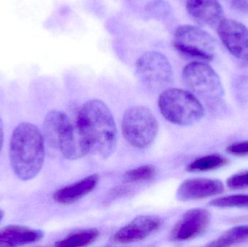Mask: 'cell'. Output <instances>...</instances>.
<instances>
[{
    "mask_svg": "<svg viewBox=\"0 0 248 247\" xmlns=\"http://www.w3.org/2000/svg\"><path fill=\"white\" fill-rule=\"evenodd\" d=\"M77 123L90 152L105 159L113 155L117 145V128L111 111L103 101L91 100L84 103Z\"/></svg>",
    "mask_w": 248,
    "mask_h": 247,
    "instance_id": "1",
    "label": "cell"
},
{
    "mask_svg": "<svg viewBox=\"0 0 248 247\" xmlns=\"http://www.w3.org/2000/svg\"><path fill=\"white\" fill-rule=\"evenodd\" d=\"M9 155L17 178L29 181L36 177L45 158V139L39 128L30 123L19 124L12 135Z\"/></svg>",
    "mask_w": 248,
    "mask_h": 247,
    "instance_id": "2",
    "label": "cell"
},
{
    "mask_svg": "<svg viewBox=\"0 0 248 247\" xmlns=\"http://www.w3.org/2000/svg\"><path fill=\"white\" fill-rule=\"evenodd\" d=\"M44 131L47 143L59 150L66 159H80L90 152L77 121L73 123L63 112H49L44 122Z\"/></svg>",
    "mask_w": 248,
    "mask_h": 247,
    "instance_id": "3",
    "label": "cell"
},
{
    "mask_svg": "<svg viewBox=\"0 0 248 247\" xmlns=\"http://www.w3.org/2000/svg\"><path fill=\"white\" fill-rule=\"evenodd\" d=\"M162 116L170 123L189 126L204 116V107L192 92L181 88H169L162 91L158 100Z\"/></svg>",
    "mask_w": 248,
    "mask_h": 247,
    "instance_id": "4",
    "label": "cell"
},
{
    "mask_svg": "<svg viewBox=\"0 0 248 247\" xmlns=\"http://www.w3.org/2000/svg\"><path fill=\"white\" fill-rule=\"evenodd\" d=\"M182 78L190 92L214 107L222 103L224 90L214 68L204 62L193 61L182 71Z\"/></svg>",
    "mask_w": 248,
    "mask_h": 247,
    "instance_id": "5",
    "label": "cell"
},
{
    "mask_svg": "<svg viewBox=\"0 0 248 247\" xmlns=\"http://www.w3.org/2000/svg\"><path fill=\"white\" fill-rule=\"evenodd\" d=\"M122 128L124 138L131 146L145 149L156 139L159 125L151 110L143 106H134L124 113Z\"/></svg>",
    "mask_w": 248,
    "mask_h": 247,
    "instance_id": "6",
    "label": "cell"
},
{
    "mask_svg": "<svg viewBox=\"0 0 248 247\" xmlns=\"http://www.w3.org/2000/svg\"><path fill=\"white\" fill-rule=\"evenodd\" d=\"M173 46L185 58L205 62L214 59L217 43L205 30L192 25H182L175 30Z\"/></svg>",
    "mask_w": 248,
    "mask_h": 247,
    "instance_id": "7",
    "label": "cell"
},
{
    "mask_svg": "<svg viewBox=\"0 0 248 247\" xmlns=\"http://www.w3.org/2000/svg\"><path fill=\"white\" fill-rule=\"evenodd\" d=\"M135 69L140 83L153 92H162L173 84L171 64L167 57L161 52H146L137 59Z\"/></svg>",
    "mask_w": 248,
    "mask_h": 247,
    "instance_id": "8",
    "label": "cell"
},
{
    "mask_svg": "<svg viewBox=\"0 0 248 247\" xmlns=\"http://www.w3.org/2000/svg\"><path fill=\"white\" fill-rule=\"evenodd\" d=\"M218 36L229 52L248 64V29L232 19H223L218 24Z\"/></svg>",
    "mask_w": 248,
    "mask_h": 247,
    "instance_id": "9",
    "label": "cell"
},
{
    "mask_svg": "<svg viewBox=\"0 0 248 247\" xmlns=\"http://www.w3.org/2000/svg\"><path fill=\"white\" fill-rule=\"evenodd\" d=\"M211 216L205 209L188 210L175 225L170 238L175 242L190 241L203 233L209 226Z\"/></svg>",
    "mask_w": 248,
    "mask_h": 247,
    "instance_id": "10",
    "label": "cell"
},
{
    "mask_svg": "<svg viewBox=\"0 0 248 247\" xmlns=\"http://www.w3.org/2000/svg\"><path fill=\"white\" fill-rule=\"evenodd\" d=\"M162 226L160 218L155 216H140L119 229L111 238L116 244H131L147 239Z\"/></svg>",
    "mask_w": 248,
    "mask_h": 247,
    "instance_id": "11",
    "label": "cell"
},
{
    "mask_svg": "<svg viewBox=\"0 0 248 247\" xmlns=\"http://www.w3.org/2000/svg\"><path fill=\"white\" fill-rule=\"evenodd\" d=\"M224 191V184L220 180L191 178L181 184L176 197L180 201H193L218 195Z\"/></svg>",
    "mask_w": 248,
    "mask_h": 247,
    "instance_id": "12",
    "label": "cell"
},
{
    "mask_svg": "<svg viewBox=\"0 0 248 247\" xmlns=\"http://www.w3.org/2000/svg\"><path fill=\"white\" fill-rule=\"evenodd\" d=\"M186 11L198 23L217 26L224 19V10L218 0H186Z\"/></svg>",
    "mask_w": 248,
    "mask_h": 247,
    "instance_id": "13",
    "label": "cell"
},
{
    "mask_svg": "<svg viewBox=\"0 0 248 247\" xmlns=\"http://www.w3.org/2000/svg\"><path fill=\"white\" fill-rule=\"evenodd\" d=\"M98 182L99 175L97 174L86 177L74 184L57 190L53 195L54 200L64 205L77 203L91 193L96 188Z\"/></svg>",
    "mask_w": 248,
    "mask_h": 247,
    "instance_id": "14",
    "label": "cell"
},
{
    "mask_svg": "<svg viewBox=\"0 0 248 247\" xmlns=\"http://www.w3.org/2000/svg\"><path fill=\"white\" fill-rule=\"evenodd\" d=\"M43 236L42 231L20 226H9L0 230V247H18L35 243Z\"/></svg>",
    "mask_w": 248,
    "mask_h": 247,
    "instance_id": "15",
    "label": "cell"
},
{
    "mask_svg": "<svg viewBox=\"0 0 248 247\" xmlns=\"http://www.w3.org/2000/svg\"><path fill=\"white\" fill-rule=\"evenodd\" d=\"M248 241V225L235 226L226 231L217 240L207 245L208 247H227L239 245Z\"/></svg>",
    "mask_w": 248,
    "mask_h": 247,
    "instance_id": "16",
    "label": "cell"
},
{
    "mask_svg": "<svg viewBox=\"0 0 248 247\" xmlns=\"http://www.w3.org/2000/svg\"><path fill=\"white\" fill-rule=\"evenodd\" d=\"M228 159L217 154L206 155L195 160L186 167V171L192 173L215 171L228 165Z\"/></svg>",
    "mask_w": 248,
    "mask_h": 247,
    "instance_id": "17",
    "label": "cell"
},
{
    "mask_svg": "<svg viewBox=\"0 0 248 247\" xmlns=\"http://www.w3.org/2000/svg\"><path fill=\"white\" fill-rule=\"evenodd\" d=\"M98 230L97 229H86L77 233H73L62 240L55 244V246L63 247H86L94 243L98 238Z\"/></svg>",
    "mask_w": 248,
    "mask_h": 247,
    "instance_id": "18",
    "label": "cell"
},
{
    "mask_svg": "<svg viewBox=\"0 0 248 247\" xmlns=\"http://www.w3.org/2000/svg\"><path fill=\"white\" fill-rule=\"evenodd\" d=\"M144 12L148 17L157 20H165L171 16L172 7L166 0H151L146 4Z\"/></svg>",
    "mask_w": 248,
    "mask_h": 247,
    "instance_id": "19",
    "label": "cell"
},
{
    "mask_svg": "<svg viewBox=\"0 0 248 247\" xmlns=\"http://www.w3.org/2000/svg\"><path fill=\"white\" fill-rule=\"evenodd\" d=\"M157 174L153 165H146L127 171L123 176L124 182L138 183L153 179Z\"/></svg>",
    "mask_w": 248,
    "mask_h": 247,
    "instance_id": "20",
    "label": "cell"
},
{
    "mask_svg": "<svg viewBox=\"0 0 248 247\" xmlns=\"http://www.w3.org/2000/svg\"><path fill=\"white\" fill-rule=\"evenodd\" d=\"M209 204L218 208H248V195L236 194L219 197L212 200Z\"/></svg>",
    "mask_w": 248,
    "mask_h": 247,
    "instance_id": "21",
    "label": "cell"
},
{
    "mask_svg": "<svg viewBox=\"0 0 248 247\" xmlns=\"http://www.w3.org/2000/svg\"><path fill=\"white\" fill-rule=\"evenodd\" d=\"M227 186L233 190L248 189V171H242L227 179Z\"/></svg>",
    "mask_w": 248,
    "mask_h": 247,
    "instance_id": "22",
    "label": "cell"
},
{
    "mask_svg": "<svg viewBox=\"0 0 248 247\" xmlns=\"http://www.w3.org/2000/svg\"><path fill=\"white\" fill-rule=\"evenodd\" d=\"M226 150L232 155H238V156L247 155H248V141L232 144L230 145Z\"/></svg>",
    "mask_w": 248,
    "mask_h": 247,
    "instance_id": "23",
    "label": "cell"
},
{
    "mask_svg": "<svg viewBox=\"0 0 248 247\" xmlns=\"http://www.w3.org/2000/svg\"><path fill=\"white\" fill-rule=\"evenodd\" d=\"M232 9L239 13H248V0H223Z\"/></svg>",
    "mask_w": 248,
    "mask_h": 247,
    "instance_id": "24",
    "label": "cell"
},
{
    "mask_svg": "<svg viewBox=\"0 0 248 247\" xmlns=\"http://www.w3.org/2000/svg\"><path fill=\"white\" fill-rule=\"evenodd\" d=\"M3 140H4V130H3L2 121L0 117V152L3 146Z\"/></svg>",
    "mask_w": 248,
    "mask_h": 247,
    "instance_id": "25",
    "label": "cell"
},
{
    "mask_svg": "<svg viewBox=\"0 0 248 247\" xmlns=\"http://www.w3.org/2000/svg\"><path fill=\"white\" fill-rule=\"evenodd\" d=\"M3 217H4V213H3V211H1V210H0V221H1V219L3 218Z\"/></svg>",
    "mask_w": 248,
    "mask_h": 247,
    "instance_id": "26",
    "label": "cell"
}]
</instances>
